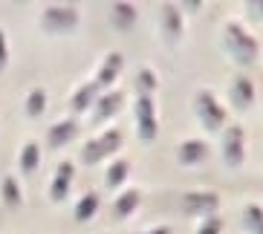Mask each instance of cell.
I'll use <instances>...</instances> for the list:
<instances>
[{"instance_id": "cell-1", "label": "cell", "mask_w": 263, "mask_h": 234, "mask_svg": "<svg viewBox=\"0 0 263 234\" xmlns=\"http://www.w3.org/2000/svg\"><path fill=\"white\" fill-rule=\"evenodd\" d=\"M226 35H229V47H232L234 58H237L240 64H252L257 58V41L252 38V35H246V32L240 29L237 24L229 26V29H226Z\"/></svg>"}, {"instance_id": "cell-2", "label": "cell", "mask_w": 263, "mask_h": 234, "mask_svg": "<svg viewBox=\"0 0 263 234\" xmlns=\"http://www.w3.org/2000/svg\"><path fill=\"white\" fill-rule=\"evenodd\" d=\"M197 113H200L202 125L209 127V130H220L226 125V110L217 104V99L211 93H197Z\"/></svg>"}, {"instance_id": "cell-3", "label": "cell", "mask_w": 263, "mask_h": 234, "mask_svg": "<svg viewBox=\"0 0 263 234\" xmlns=\"http://www.w3.org/2000/svg\"><path fill=\"white\" fill-rule=\"evenodd\" d=\"M78 24V12L72 6H49L44 15V26L49 32H67Z\"/></svg>"}, {"instance_id": "cell-4", "label": "cell", "mask_w": 263, "mask_h": 234, "mask_svg": "<svg viewBox=\"0 0 263 234\" xmlns=\"http://www.w3.org/2000/svg\"><path fill=\"white\" fill-rule=\"evenodd\" d=\"M136 122H139V136L145 142H151L156 136V113H154V102L151 95H139L136 102Z\"/></svg>"}, {"instance_id": "cell-5", "label": "cell", "mask_w": 263, "mask_h": 234, "mask_svg": "<svg viewBox=\"0 0 263 234\" xmlns=\"http://www.w3.org/2000/svg\"><path fill=\"white\" fill-rule=\"evenodd\" d=\"M217 205H220V197L217 194H185L182 197V208L188 214H205V217H211L217 211Z\"/></svg>"}, {"instance_id": "cell-6", "label": "cell", "mask_w": 263, "mask_h": 234, "mask_svg": "<svg viewBox=\"0 0 263 234\" xmlns=\"http://www.w3.org/2000/svg\"><path fill=\"white\" fill-rule=\"evenodd\" d=\"M223 150H226V153H223L226 165L237 168V165L243 162V127H237V125L229 127V133H226V148Z\"/></svg>"}, {"instance_id": "cell-7", "label": "cell", "mask_w": 263, "mask_h": 234, "mask_svg": "<svg viewBox=\"0 0 263 234\" xmlns=\"http://www.w3.org/2000/svg\"><path fill=\"white\" fill-rule=\"evenodd\" d=\"M70 182H72V165H70V162H61V165H58V177H55L52 188H49V194H52L55 203H61L64 197H67V191H70Z\"/></svg>"}, {"instance_id": "cell-8", "label": "cell", "mask_w": 263, "mask_h": 234, "mask_svg": "<svg viewBox=\"0 0 263 234\" xmlns=\"http://www.w3.org/2000/svg\"><path fill=\"white\" fill-rule=\"evenodd\" d=\"M209 156V145L205 142H185L182 148H179V162L182 165H197V162H202Z\"/></svg>"}, {"instance_id": "cell-9", "label": "cell", "mask_w": 263, "mask_h": 234, "mask_svg": "<svg viewBox=\"0 0 263 234\" xmlns=\"http://www.w3.org/2000/svg\"><path fill=\"white\" fill-rule=\"evenodd\" d=\"M232 99H234V104H237L240 110H246L249 104L255 102V87H252L249 78H237V81L232 84Z\"/></svg>"}, {"instance_id": "cell-10", "label": "cell", "mask_w": 263, "mask_h": 234, "mask_svg": "<svg viewBox=\"0 0 263 234\" xmlns=\"http://www.w3.org/2000/svg\"><path fill=\"white\" fill-rule=\"evenodd\" d=\"M122 64H124L122 55H119V52H110L107 61H104V67H101V72H99V81H96V84H101V87L113 84V81H116V75L122 72Z\"/></svg>"}, {"instance_id": "cell-11", "label": "cell", "mask_w": 263, "mask_h": 234, "mask_svg": "<svg viewBox=\"0 0 263 234\" xmlns=\"http://www.w3.org/2000/svg\"><path fill=\"white\" fill-rule=\"evenodd\" d=\"M162 26L165 32H168L171 41H177L179 35H182V17H179V9L177 6H162Z\"/></svg>"}, {"instance_id": "cell-12", "label": "cell", "mask_w": 263, "mask_h": 234, "mask_svg": "<svg viewBox=\"0 0 263 234\" xmlns=\"http://www.w3.org/2000/svg\"><path fill=\"white\" fill-rule=\"evenodd\" d=\"M139 200H142V194H139V191H124L122 197H116L113 214H116L119 220H122V217H130L133 211L139 208Z\"/></svg>"}, {"instance_id": "cell-13", "label": "cell", "mask_w": 263, "mask_h": 234, "mask_svg": "<svg viewBox=\"0 0 263 234\" xmlns=\"http://www.w3.org/2000/svg\"><path fill=\"white\" fill-rule=\"evenodd\" d=\"M76 122H58V125L49 130V148H61V145H67V142L76 136Z\"/></svg>"}, {"instance_id": "cell-14", "label": "cell", "mask_w": 263, "mask_h": 234, "mask_svg": "<svg viewBox=\"0 0 263 234\" xmlns=\"http://www.w3.org/2000/svg\"><path fill=\"white\" fill-rule=\"evenodd\" d=\"M93 102H99V84H96V81L93 84H84L76 95H72V107H76L78 113H84Z\"/></svg>"}, {"instance_id": "cell-15", "label": "cell", "mask_w": 263, "mask_h": 234, "mask_svg": "<svg viewBox=\"0 0 263 234\" xmlns=\"http://www.w3.org/2000/svg\"><path fill=\"white\" fill-rule=\"evenodd\" d=\"M133 21H136L133 3H116V6H113V24H116L119 29H130Z\"/></svg>"}, {"instance_id": "cell-16", "label": "cell", "mask_w": 263, "mask_h": 234, "mask_svg": "<svg viewBox=\"0 0 263 234\" xmlns=\"http://www.w3.org/2000/svg\"><path fill=\"white\" fill-rule=\"evenodd\" d=\"M122 102H124V95H122V93H107V95H101L96 116H99V119H110L119 107H122Z\"/></svg>"}, {"instance_id": "cell-17", "label": "cell", "mask_w": 263, "mask_h": 234, "mask_svg": "<svg viewBox=\"0 0 263 234\" xmlns=\"http://www.w3.org/2000/svg\"><path fill=\"white\" fill-rule=\"evenodd\" d=\"M96 211H99V197L87 194V197H81V203L76 205V220L78 223H87V220H93Z\"/></svg>"}, {"instance_id": "cell-18", "label": "cell", "mask_w": 263, "mask_h": 234, "mask_svg": "<svg viewBox=\"0 0 263 234\" xmlns=\"http://www.w3.org/2000/svg\"><path fill=\"white\" fill-rule=\"evenodd\" d=\"M96 145H99V153H101V159H104V156H110L119 145H122V133H119V130H107L101 139H96Z\"/></svg>"}, {"instance_id": "cell-19", "label": "cell", "mask_w": 263, "mask_h": 234, "mask_svg": "<svg viewBox=\"0 0 263 234\" xmlns=\"http://www.w3.org/2000/svg\"><path fill=\"white\" fill-rule=\"evenodd\" d=\"M38 162H41V150H38V145L29 142L24 148V153H21V168H24V173H32L38 168Z\"/></svg>"}, {"instance_id": "cell-20", "label": "cell", "mask_w": 263, "mask_h": 234, "mask_svg": "<svg viewBox=\"0 0 263 234\" xmlns=\"http://www.w3.org/2000/svg\"><path fill=\"white\" fill-rule=\"evenodd\" d=\"M47 107V93L44 90H32L29 99H26V110H29V116H41Z\"/></svg>"}, {"instance_id": "cell-21", "label": "cell", "mask_w": 263, "mask_h": 234, "mask_svg": "<svg viewBox=\"0 0 263 234\" xmlns=\"http://www.w3.org/2000/svg\"><path fill=\"white\" fill-rule=\"evenodd\" d=\"M124 177H127V162H124V159H119V162L110 165V171H107V185H110V188L122 185Z\"/></svg>"}, {"instance_id": "cell-22", "label": "cell", "mask_w": 263, "mask_h": 234, "mask_svg": "<svg viewBox=\"0 0 263 234\" xmlns=\"http://www.w3.org/2000/svg\"><path fill=\"white\" fill-rule=\"evenodd\" d=\"M0 188H3V200H6L9 205H17V203H21V188H17L15 177H6Z\"/></svg>"}, {"instance_id": "cell-23", "label": "cell", "mask_w": 263, "mask_h": 234, "mask_svg": "<svg viewBox=\"0 0 263 234\" xmlns=\"http://www.w3.org/2000/svg\"><path fill=\"white\" fill-rule=\"evenodd\" d=\"M243 217H246V226L252 228V231H255L257 226H263V208L260 205H246Z\"/></svg>"}, {"instance_id": "cell-24", "label": "cell", "mask_w": 263, "mask_h": 234, "mask_svg": "<svg viewBox=\"0 0 263 234\" xmlns=\"http://www.w3.org/2000/svg\"><path fill=\"white\" fill-rule=\"evenodd\" d=\"M220 231H223V220L217 217V214H211L200 228V234H220Z\"/></svg>"}, {"instance_id": "cell-25", "label": "cell", "mask_w": 263, "mask_h": 234, "mask_svg": "<svg viewBox=\"0 0 263 234\" xmlns=\"http://www.w3.org/2000/svg\"><path fill=\"white\" fill-rule=\"evenodd\" d=\"M81 159H84L87 165H90V162H99V159H101L99 145H96V142H87V145H84V150H81Z\"/></svg>"}, {"instance_id": "cell-26", "label": "cell", "mask_w": 263, "mask_h": 234, "mask_svg": "<svg viewBox=\"0 0 263 234\" xmlns=\"http://www.w3.org/2000/svg\"><path fill=\"white\" fill-rule=\"evenodd\" d=\"M139 87L145 90V95L151 93V90H156V75H154L151 70H142V72H139Z\"/></svg>"}, {"instance_id": "cell-27", "label": "cell", "mask_w": 263, "mask_h": 234, "mask_svg": "<svg viewBox=\"0 0 263 234\" xmlns=\"http://www.w3.org/2000/svg\"><path fill=\"white\" fill-rule=\"evenodd\" d=\"M6 67V35L0 32V70Z\"/></svg>"}, {"instance_id": "cell-28", "label": "cell", "mask_w": 263, "mask_h": 234, "mask_svg": "<svg viewBox=\"0 0 263 234\" xmlns=\"http://www.w3.org/2000/svg\"><path fill=\"white\" fill-rule=\"evenodd\" d=\"M147 234H171V228L162 226V228H154V231H147Z\"/></svg>"}, {"instance_id": "cell-29", "label": "cell", "mask_w": 263, "mask_h": 234, "mask_svg": "<svg viewBox=\"0 0 263 234\" xmlns=\"http://www.w3.org/2000/svg\"><path fill=\"white\" fill-rule=\"evenodd\" d=\"M255 234H263V226H257V228H255Z\"/></svg>"}]
</instances>
